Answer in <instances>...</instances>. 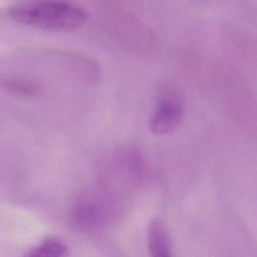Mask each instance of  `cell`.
I'll use <instances>...</instances> for the list:
<instances>
[{
    "label": "cell",
    "instance_id": "obj_6",
    "mask_svg": "<svg viewBox=\"0 0 257 257\" xmlns=\"http://www.w3.org/2000/svg\"><path fill=\"white\" fill-rule=\"evenodd\" d=\"M7 89L20 95L32 97L37 93V88L34 85L20 80H7L4 82Z\"/></svg>",
    "mask_w": 257,
    "mask_h": 257
},
{
    "label": "cell",
    "instance_id": "obj_4",
    "mask_svg": "<svg viewBox=\"0 0 257 257\" xmlns=\"http://www.w3.org/2000/svg\"><path fill=\"white\" fill-rule=\"evenodd\" d=\"M147 243L153 256L167 257L172 255L169 234L160 219H152L147 228Z\"/></svg>",
    "mask_w": 257,
    "mask_h": 257
},
{
    "label": "cell",
    "instance_id": "obj_1",
    "mask_svg": "<svg viewBox=\"0 0 257 257\" xmlns=\"http://www.w3.org/2000/svg\"><path fill=\"white\" fill-rule=\"evenodd\" d=\"M8 15L18 23L51 31H74L88 20L85 10L61 0L18 4L8 10Z\"/></svg>",
    "mask_w": 257,
    "mask_h": 257
},
{
    "label": "cell",
    "instance_id": "obj_5",
    "mask_svg": "<svg viewBox=\"0 0 257 257\" xmlns=\"http://www.w3.org/2000/svg\"><path fill=\"white\" fill-rule=\"evenodd\" d=\"M68 249L65 243L56 237H50L43 240L38 246L28 251L25 255L28 257L66 256Z\"/></svg>",
    "mask_w": 257,
    "mask_h": 257
},
{
    "label": "cell",
    "instance_id": "obj_2",
    "mask_svg": "<svg viewBox=\"0 0 257 257\" xmlns=\"http://www.w3.org/2000/svg\"><path fill=\"white\" fill-rule=\"evenodd\" d=\"M180 100L174 96L161 98L150 120V130L156 135H166L175 130L183 121Z\"/></svg>",
    "mask_w": 257,
    "mask_h": 257
},
{
    "label": "cell",
    "instance_id": "obj_3",
    "mask_svg": "<svg viewBox=\"0 0 257 257\" xmlns=\"http://www.w3.org/2000/svg\"><path fill=\"white\" fill-rule=\"evenodd\" d=\"M73 220L81 229H95L105 219L104 210L98 201L89 196L79 198L73 208Z\"/></svg>",
    "mask_w": 257,
    "mask_h": 257
}]
</instances>
